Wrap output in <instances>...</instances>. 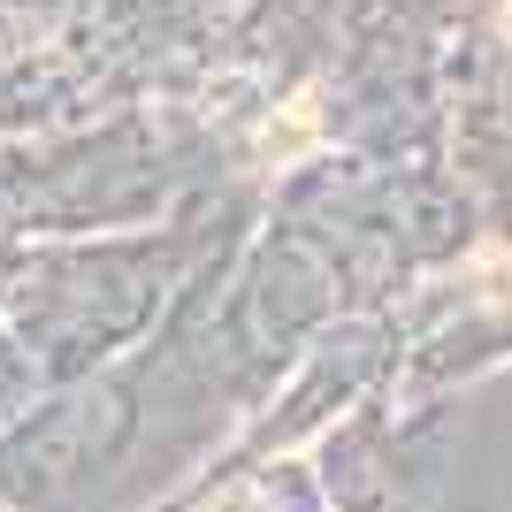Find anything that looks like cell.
Segmentation results:
<instances>
[{
  "label": "cell",
  "mask_w": 512,
  "mask_h": 512,
  "mask_svg": "<svg viewBox=\"0 0 512 512\" xmlns=\"http://www.w3.org/2000/svg\"><path fill=\"white\" fill-rule=\"evenodd\" d=\"M505 39H512V0H505Z\"/></svg>",
  "instance_id": "obj_1"
}]
</instances>
